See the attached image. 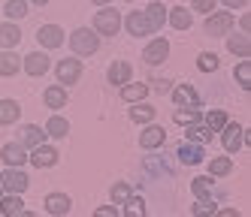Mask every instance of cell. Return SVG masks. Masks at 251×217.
I'll use <instances>...</instances> for the list:
<instances>
[{"label":"cell","instance_id":"1","mask_svg":"<svg viewBox=\"0 0 251 217\" xmlns=\"http://www.w3.org/2000/svg\"><path fill=\"white\" fill-rule=\"evenodd\" d=\"M70 48H73L76 58H85V54H94L100 48V36L91 27H76L70 33Z\"/></svg>","mask_w":251,"mask_h":217},{"label":"cell","instance_id":"2","mask_svg":"<svg viewBox=\"0 0 251 217\" xmlns=\"http://www.w3.org/2000/svg\"><path fill=\"white\" fill-rule=\"evenodd\" d=\"M118 30H121V12L103 6L94 15V33H100V36H115Z\"/></svg>","mask_w":251,"mask_h":217},{"label":"cell","instance_id":"3","mask_svg":"<svg viewBox=\"0 0 251 217\" xmlns=\"http://www.w3.org/2000/svg\"><path fill=\"white\" fill-rule=\"evenodd\" d=\"M30 184V178L22 172V169H9L6 172H0V190H6V193H15V196H22Z\"/></svg>","mask_w":251,"mask_h":217},{"label":"cell","instance_id":"4","mask_svg":"<svg viewBox=\"0 0 251 217\" xmlns=\"http://www.w3.org/2000/svg\"><path fill=\"white\" fill-rule=\"evenodd\" d=\"M233 24H236L233 12H209V15H206L203 30H206L209 36H224V33H230V27H233Z\"/></svg>","mask_w":251,"mask_h":217},{"label":"cell","instance_id":"5","mask_svg":"<svg viewBox=\"0 0 251 217\" xmlns=\"http://www.w3.org/2000/svg\"><path fill=\"white\" fill-rule=\"evenodd\" d=\"M221 142H224V151L233 157V154H239L242 151V145H245V130L239 124H224V130H221Z\"/></svg>","mask_w":251,"mask_h":217},{"label":"cell","instance_id":"6","mask_svg":"<svg viewBox=\"0 0 251 217\" xmlns=\"http://www.w3.org/2000/svg\"><path fill=\"white\" fill-rule=\"evenodd\" d=\"M55 72H58V85H76L82 79V61L79 58H64V61H58Z\"/></svg>","mask_w":251,"mask_h":217},{"label":"cell","instance_id":"7","mask_svg":"<svg viewBox=\"0 0 251 217\" xmlns=\"http://www.w3.org/2000/svg\"><path fill=\"white\" fill-rule=\"evenodd\" d=\"M170 58V43L164 40V36H157V40H151L146 45V51H142V61H146L149 66H157V64H164Z\"/></svg>","mask_w":251,"mask_h":217},{"label":"cell","instance_id":"8","mask_svg":"<svg viewBox=\"0 0 251 217\" xmlns=\"http://www.w3.org/2000/svg\"><path fill=\"white\" fill-rule=\"evenodd\" d=\"M49 66H51V61H49V54H46V51H30L27 58L22 61V69L27 72V76H33V79L46 76Z\"/></svg>","mask_w":251,"mask_h":217},{"label":"cell","instance_id":"9","mask_svg":"<svg viewBox=\"0 0 251 217\" xmlns=\"http://www.w3.org/2000/svg\"><path fill=\"white\" fill-rule=\"evenodd\" d=\"M0 160H3L9 169H22L27 163V148H22L19 142H6L3 148H0Z\"/></svg>","mask_w":251,"mask_h":217},{"label":"cell","instance_id":"10","mask_svg":"<svg viewBox=\"0 0 251 217\" xmlns=\"http://www.w3.org/2000/svg\"><path fill=\"white\" fill-rule=\"evenodd\" d=\"M46 130L37 124H25L22 130H19V145L22 148H40V145H46Z\"/></svg>","mask_w":251,"mask_h":217},{"label":"cell","instance_id":"11","mask_svg":"<svg viewBox=\"0 0 251 217\" xmlns=\"http://www.w3.org/2000/svg\"><path fill=\"white\" fill-rule=\"evenodd\" d=\"M43 208L51 214V217H67V211L73 208V199H70L67 193H49L43 199Z\"/></svg>","mask_w":251,"mask_h":217},{"label":"cell","instance_id":"12","mask_svg":"<svg viewBox=\"0 0 251 217\" xmlns=\"http://www.w3.org/2000/svg\"><path fill=\"white\" fill-rule=\"evenodd\" d=\"M164 142H167V133H164V127H157V124H146V130L139 133V148H146V151L160 148Z\"/></svg>","mask_w":251,"mask_h":217},{"label":"cell","instance_id":"13","mask_svg":"<svg viewBox=\"0 0 251 217\" xmlns=\"http://www.w3.org/2000/svg\"><path fill=\"white\" fill-rule=\"evenodd\" d=\"M64 30L58 27V24H43L40 30H37V43L43 45V48H61L64 45Z\"/></svg>","mask_w":251,"mask_h":217},{"label":"cell","instance_id":"14","mask_svg":"<svg viewBox=\"0 0 251 217\" xmlns=\"http://www.w3.org/2000/svg\"><path fill=\"white\" fill-rule=\"evenodd\" d=\"M130 76H133V66H130L127 61H112L109 69H106V79H109V85H118V87L130 85Z\"/></svg>","mask_w":251,"mask_h":217},{"label":"cell","instance_id":"15","mask_svg":"<svg viewBox=\"0 0 251 217\" xmlns=\"http://www.w3.org/2000/svg\"><path fill=\"white\" fill-rule=\"evenodd\" d=\"M37 169H49V166H55V163L61 160V154L51 148V145H40V148H33L30 151V157H27Z\"/></svg>","mask_w":251,"mask_h":217},{"label":"cell","instance_id":"16","mask_svg":"<svg viewBox=\"0 0 251 217\" xmlns=\"http://www.w3.org/2000/svg\"><path fill=\"white\" fill-rule=\"evenodd\" d=\"M121 24L127 27V33H130V36H149V33H151L146 12H127V18H124Z\"/></svg>","mask_w":251,"mask_h":217},{"label":"cell","instance_id":"17","mask_svg":"<svg viewBox=\"0 0 251 217\" xmlns=\"http://www.w3.org/2000/svg\"><path fill=\"white\" fill-rule=\"evenodd\" d=\"M167 22L176 30H188L194 24V15L188 12V6H173V9H167Z\"/></svg>","mask_w":251,"mask_h":217},{"label":"cell","instance_id":"18","mask_svg":"<svg viewBox=\"0 0 251 217\" xmlns=\"http://www.w3.org/2000/svg\"><path fill=\"white\" fill-rule=\"evenodd\" d=\"M43 103L49 108H67V87L64 85H49L43 90Z\"/></svg>","mask_w":251,"mask_h":217},{"label":"cell","instance_id":"19","mask_svg":"<svg viewBox=\"0 0 251 217\" xmlns=\"http://www.w3.org/2000/svg\"><path fill=\"white\" fill-rule=\"evenodd\" d=\"M146 18H149V27H151V33H157L160 27H164V22H167V6L160 3V0H151V3H149V9H146Z\"/></svg>","mask_w":251,"mask_h":217},{"label":"cell","instance_id":"20","mask_svg":"<svg viewBox=\"0 0 251 217\" xmlns=\"http://www.w3.org/2000/svg\"><path fill=\"white\" fill-rule=\"evenodd\" d=\"M173 103L178 106V108H191V106H197V103H200V100H197V90L191 87V85H176L173 87Z\"/></svg>","mask_w":251,"mask_h":217},{"label":"cell","instance_id":"21","mask_svg":"<svg viewBox=\"0 0 251 217\" xmlns=\"http://www.w3.org/2000/svg\"><path fill=\"white\" fill-rule=\"evenodd\" d=\"M19 69H22L19 54H15L12 48H6L3 54H0V76H3V79H9V76H15Z\"/></svg>","mask_w":251,"mask_h":217},{"label":"cell","instance_id":"22","mask_svg":"<svg viewBox=\"0 0 251 217\" xmlns=\"http://www.w3.org/2000/svg\"><path fill=\"white\" fill-rule=\"evenodd\" d=\"M19 40H22L19 24H12V22L0 24V48H15V45H19Z\"/></svg>","mask_w":251,"mask_h":217},{"label":"cell","instance_id":"23","mask_svg":"<svg viewBox=\"0 0 251 217\" xmlns=\"http://www.w3.org/2000/svg\"><path fill=\"white\" fill-rule=\"evenodd\" d=\"M227 51H230V54H239V58L245 61L248 54H251V40H248V33L227 36Z\"/></svg>","mask_w":251,"mask_h":217},{"label":"cell","instance_id":"24","mask_svg":"<svg viewBox=\"0 0 251 217\" xmlns=\"http://www.w3.org/2000/svg\"><path fill=\"white\" fill-rule=\"evenodd\" d=\"M67 133H70V121H67V118L51 115V118L46 121V136H51V139H67Z\"/></svg>","mask_w":251,"mask_h":217},{"label":"cell","instance_id":"25","mask_svg":"<svg viewBox=\"0 0 251 217\" xmlns=\"http://www.w3.org/2000/svg\"><path fill=\"white\" fill-rule=\"evenodd\" d=\"M149 90H151V87L142 85V82H139V85H124V87H121V100L130 103V106H133V103H142V100L149 97Z\"/></svg>","mask_w":251,"mask_h":217},{"label":"cell","instance_id":"26","mask_svg":"<svg viewBox=\"0 0 251 217\" xmlns=\"http://www.w3.org/2000/svg\"><path fill=\"white\" fill-rule=\"evenodd\" d=\"M154 115H157V108L149 106V103H133V108H130V121L133 124H151Z\"/></svg>","mask_w":251,"mask_h":217},{"label":"cell","instance_id":"27","mask_svg":"<svg viewBox=\"0 0 251 217\" xmlns=\"http://www.w3.org/2000/svg\"><path fill=\"white\" fill-rule=\"evenodd\" d=\"M19 115H22V106L15 103V100H0V124H3V127L15 124Z\"/></svg>","mask_w":251,"mask_h":217},{"label":"cell","instance_id":"28","mask_svg":"<svg viewBox=\"0 0 251 217\" xmlns=\"http://www.w3.org/2000/svg\"><path fill=\"white\" fill-rule=\"evenodd\" d=\"M203 148H200V145H182V148H178V160H182L185 163V166H197V163H203Z\"/></svg>","mask_w":251,"mask_h":217},{"label":"cell","instance_id":"29","mask_svg":"<svg viewBox=\"0 0 251 217\" xmlns=\"http://www.w3.org/2000/svg\"><path fill=\"white\" fill-rule=\"evenodd\" d=\"M109 196H112V205H127L130 202V196H133V190H130V184L127 181H115L112 184V190H109Z\"/></svg>","mask_w":251,"mask_h":217},{"label":"cell","instance_id":"30","mask_svg":"<svg viewBox=\"0 0 251 217\" xmlns=\"http://www.w3.org/2000/svg\"><path fill=\"white\" fill-rule=\"evenodd\" d=\"M188 142H197V145H206V142H212V130H209V127L206 124H200V121H197V124H188Z\"/></svg>","mask_w":251,"mask_h":217},{"label":"cell","instance_id":"31","mask_svg":"<svg viewBox=\"0 0 251 217\" xmlns=\"http://www.w3.org/2000/svg\"><path fill=\"white\" fill-rule=\"evenodd\" d=\"M203 121H206V127L212 133H221L224 124H227V112H224V108H209V112L203 115Z\"/></svg>","mask_w":251,"mask_h":217},{"label":"cell","instance_id":"32","mask_svg":"<svg viewBox=\"0 0 251 217\" xmlns=\"http://www.w3.org/2000/svg\"><path fill=\"white\" fill-rule=\"evenodd\" d=\"M230 172H233V157H212V160H209V175L224 178V175H230Z\"/></svg>","mask_w":251,"mask_h":217},{"label":"cell","instance_id":"33","mask_svg":"<svg viewBox=\"0 0 251 217\" xmlns=\"http://www.w3.org/2000/svg\"><path fill=\"white\" fill-rule=\"evenodd\" d=\"M19 211H25V202H22V196L9 193V196H3V199H0V214H6V217H15Z\"/></svg>","mask_w":251,"mask_h":217},{"label":"cell","instance_id":"34","mask_svg":"<svg viewBox=\"0 0 251 217\" xmlns=\"http://www.w3.org/2000/svg\"><path fill=\"white\" fill-rule=\"evenodd\" d=\"M191 190L197 199H212V175H200L191 181Z\"/></svg>","mask_w":251,"mask_h":217},{"label":"cell","instance_id":"35","mask_svg":"<svg viewBox=\"0 0 251 217\" xmlns=\"http://www.w3.org/2000/svg\"><path fill=\"white\" fill-rule=\"evenodd\" d=\"M3 12H6L9 22H22V18L27 15V0H6Z\"/></svg>","mask_w":251,"mask_h":217},{"label":"cell","instance_id":"36","mask_svg":"<svg viewBox=\"0 0 251 217\" xmlns=\"http://www.w3.org/2000/svg\"><path fill=\"white\" fill-rule=\"evenodd\" d=\"M173 121L176 124H197V121H203V115H200V108H197V106H191V108H176V112H173Z\"/></svg>","mask_w":251,"mask_h":217},{"label":"cell","instance_id":"37","mask_svg":"<svg viewBox=\"0 0 251 217\" xmlns=\"http://www.w3.org/2000/svg\"><path fill=\"white\" fill-rule=\"evenodd\" d=\"M197 69H200V72H215V69H218V54H215V51H203L200 58H197Z\"/></svg>","mask_w":251,"mask_h":217},{"label":"cell","instance_id":"38","mask_svg":"<svg viewBox=\"0 0 251 217\" xmlns=\"http://www.w3.org/2000/svg\"><path fill=\"white\" fill-rule=\"evenodd\" d=\"M233 76H236V82H239L242 90H248V87H251V61L245 58V61L236 66V72H233Z\"/></svg>","mask_w":251,"mask_h":217},{"label":"cell","instance_id":"39","mask_svg":"<svg viewBox=\"0 0 251 217\" xmlns=\"http://www.w3.org/2000/svg\"><path fill=\"white\" fill-rule=\"evenodd\" d=\"M121 208H124V217H146V202L136 196H130V202L121 205Z\"/></svg>","mask_w":251,"mask_h":217},{"label":"cell","instance_id":"40","mask_svg":"<svg viewBox=\"0 0 251 217\" xmlns=\"http://www.w3.org/2000/svg\"><path fill=\"white\" fill-rule=\"evenodd\" d=\"M191 211H194V217H212V214L218 211V208H215V202H212V199H197Z\"/></svg>","mask_w":251,"mask_h":217},{"label":"cell","instance_id":"41","mask_svg":"<svg viewBox=\"0 0 251 217\" xmlns=\"http://www.w3.org/2000/svg\"><path fill=\"white\" fill-rule=\"evenodd\" d=\"M215 6H218V0H191V9L194 12H215Z\"/></svg>","mask_w":251,"mask_h":217},{"label":"cell","instance_id":"42","mask_svg":"<svg viewBox=\"0 0 251 217\" xmlns=\"http://www.w3.org/2000/svg\"><path fill=\"white\" fill-rule=\"evenodd\" d=\"M94 217H118V205H100L94 211Z\"/></svg>","mask_w":251,"mask_h":217},{"label":"cell","instance_id":"43","mask_svg":"<svg viewBox=\"0 0 251 217\" xmlns=\"http://www.w3.org/2000/svg\"><path fill=\"white\" fill-rule=\"evenodd\" d=\"M215 217H242L236 208H218V211H215Z\"/></svg>","mask_w":251,"mask_h":217},{"label":"cell","instance_id":"44","mask_svg":"<svg viewBox=\"0 0 251 217\" xmlns=\"http://www.w3.org/2000/svg\"><path fill=\"white\" fill-rule=\"evenodd\" d=\"M170 85H173V82H167V79H157V82H154V90H157V94H167V90H170Z\"/></svg>","mask_w":251,"mask_h":217},{"label":"cell","instance_id":"45","mask_svg":"<svg viewBox=\"0 0 251 217\" xmlns=\"http://www.w3.org/2000/svg\"><path fill=\"white\" fill-rule=\"evenodd\" d=\"M224 3H227L230 9H236V6H248V0H224Z\"/></svg>","mask_w":251,"mask_h":217},{"label":"cell","instance_id":"46","mask_svg":"<svg viewBox=\"0 0 251 217\" xmlns=\"http://www.w3.org/2000/svg\"><path fill=\"white\" fill-rule=\"evenodd\" d=\"M15 217H37V214H33V211H19Z\"/></svg>","mask_w":251,"mask_h":217},{"label":"cell","instance_id":"47","mask_svg":"<svg viewBox=\"0 0 251 217\" xmlns=\"http://www.w3.org/2000/svg\"><path fill=\"white\" fill-rule=\"evenodd\" d=\"M27 3H37V6H46V3H49V0H27Z\"/></svg>","mask_w":251,"mask_h":217},{"label":"cell","instance_id":"48","mask_svg":"<svg viewBox=\"0 0 251 217\" xmlns=\"http://www.w3.org/2000/svg\"><path fill=\"white\" fill-rule=\"evenodd\" d=\"M91 3H97V6H106V3H109V0H91Z\"/></svg>","mask_w":251,"mask_h":217},{"label":"cell","instance_id":"49","mask_svg":"<svg viewBox=\"0 0 251 217\" xmlns=\"http://www.w3.org/2000/svg\"><path fill=\"white\" fill-rule=\"evenodd\" d=\"M127 3H133V0H127Z\"/></svg>","mask_w":251,"mask_h":217}]
</instances>
